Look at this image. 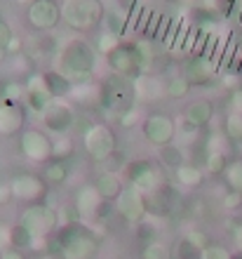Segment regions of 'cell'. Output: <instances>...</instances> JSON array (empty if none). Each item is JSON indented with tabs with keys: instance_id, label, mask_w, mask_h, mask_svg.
<instances>
[{
	"instance_id": "cell-28",
	"label": "cell",
	"mask_w": 242,
	"mask_h": 259,
	"mask_svg": "<svg viewBox=\"0 0 242 259\" xmlns=\"http://www.w3.org/2000/svg\"><path fill=\"white\" fill-rule=\"evenodd\" d=\"M158 160H160L162 167L176 170V167H181V165L186 163V153H183L181 146H176V144H167V146L158 149Z\"/></svg>"
},
{
	"instance_id": "cell-13",
	"label": "cell",
	"mask_w": 242,
	"mask_h": 259,
	"mask_svg": "<svg viewBox=\"0 0 242 259\" xmlns=\"http://www.w3.org/2000/svg\"><path fill=\"white\" fill-rule=\"evenodd\" d=\"M10 186H12V196L14 200L19 203H40L45 193H47L50 186L45 184V179L40 175H33V172H19L10 179Z\"/></svg>"
},
{
	"instance_id": "cell-32",
	"label": "cell",
	"mask_w": 242,
	"mask_h": 259,
	"mask_svg": "<svg viewBox=\"0 0 242 259\" xmlns=\"http://www.w3.org/2000/svg\"><path fill=\"white\" fill-rule=\"evenodd\" d=\"M223 179L226 184L230 186V191H240L242 193V158H235L230 160L226 172H223Z\"/></svg>"
},
{
	"instance_id": "cell-1",
	"label": "cell",
	"mask_w": 242,
	"mask_h": 259,
	"mask_svg": "<svg viewBox=\"0 0 242 259\" xmlns=\"http://www.w3.org/2000/svg\"><path fill=\"white\" fill-rule=\"evenodd\" d=\"M96 48L87 38H71V40L61 48L59 59H57V71L66 75L73 85L94 80V68H96Z\"/></svg>"
},
{
	"instance_id": "cell-26",
	"label": "cell",
	"mask_w": 242,
	"mask_h": 259,
	"mask_svg": "<svg viewBox=\"0 0 242 259\" xmlns=\"http://www.w3.org/2000/svg\"><path fill=\"white\" fill-rule=\"evenodd\" d=\"M42 179L47 186H61L64 182L68 179V167H66V160H47L45 167H42Z\"/></svg>"
},
{
	"instance_id": "cell-51",
	"label": "cell",
	"mask_w": 242,
	"mask_h": 259,
	"mask_svg": "<svg viewBox=\"0 0 242 259\" xmlns=\"http://www.w3.org/2000/svg\"><path fill=\"white\" fill-rule=\"evenodd\" d=\"M179 5H195V3H200V0H174Z\"/></svg>"
},
{
	"instance_id": "cell-14",
	"label": "cell",
	"mask_w": 242,
	"mask_h": 259,
	"mask_svg": "<svg viewBox=\"0 0 242 259\" xmlns=\"http://www.w3.org/2000/svg\"><path fill=\"white\" fill-rule=\"evenodd\" d=\"M115 210L127 224H139L146 217V193L139 191L136 186L127 184L115 200Z\"/></svg>"
},
{
	"instance_id": "cell-36",
	"label": "cell",
	"mask_w": 242,
	"mask_h": 259,
	"mask_svg": "<svg viewBox=\"0 0 242 259\" xmlns=\"http://www.w3.org/2000/svg\"><path fill=\"white\" fill-rule=\"evenodd\" d=\"M233 0H200V7L209 17H226L230 12Z\"/></svg>"
},
{
	"instance_id": "cell-12",
	"label": "cell",
	"mask_w": 242,
	"mask_h": 259,
	"mask_svg": "<svg viewBox=\"0 0 242 259\" xmlns=\"http://www.w3.org/2000/svg\"><path fill=\"white\" fill-rule=\"evenodd\" d=\"M19 151L31 163H47L52 160V139L45 130L28 127L19 135Z\"/></svg>"
},
{
	"instance_id": "cell-11",
	"label": "cell",
	"mask_w": 242,
	"mask_h": 259,
	"mask_svg": "<svg viewBox=\"0 0 242 259\" xmlns=\"http://www.w3.org/2000/svg\"><path fill=\"white\" fill-rule=\"evenodd\" d=\"M26 24L38 33H50L61 24V5L54 0H33L26 7Z\"/></svg>"
},
{
	"instance_id": "cell-52",
	"label": "cell",
	"mask_w": 242,
	"mask_h": 259,
	"mask_svg": "<svg viewBox=\"0 0 242 259\" xmlns=\"http://www.w3.org/2000/svg\"><path fill=\"white\" fill-rule=\"evenodd\" d=\"M14 3H17V5H21V7H28L33 0H14Z\"/></svg>"
},
{
	"instance_id": "cell-6",
	"label": "cell",
	"mask_w": 242,
	"mask_h": 259,
	"mask_svg": "<svg viewBox=\"0 0 242 259\" xmlns=\"http://www.w3.org/2000/svg\"><path fill=\"white\" fill-rule=\"evenodd\" d=\"M125 182L136 186L139 191L151 193L165 184V175L162 167L151 158H136L125 165Z\"/></svg>"
},
{
	"instance_id": "cell-17",
	"label": "cell",
	"mask_w": 242,
	"mask_h": 259,
	"mask_svg": "<svg viewBox=\"0 0 242 259\" xmlns=\"http://www.w3.org/2000/svg\"><path fill=\"white\" fill-rule=\"evenodd\" d=\"M24 88H26V106L35 113H42L45 106L54 99L52 92L47 90V82H45L42 73H31L24 80Z\"/></svg>"
},
{
	"instance_id": "cell-30",
	"label": "cell",
	"mask_w": 242,
	"mask_h": 259,
	"mask_svg": "<svg viewBox=\"0 0 242 259\" xmlns=\"http://www.w3.org/2000/svg\"><path fill=\"white\" fill-rule=\"evenodd\" d=\"M221 132L230 144H242V113H235V111L226 113Z\"/></svg>"
},
{
	"instance_id": "cell-46",
	"label": "cell",
	"mask_w": 242,
	"mask_h": 259,
	"mask_svg": "<svg viewBox=\"0 0 242 259\" xmlns=\"http://www.w3.org/2000/svg\"><path fill=\"white\" fill-rule=\"evenodd\" d=\"M12 200H14V196H12V186H10V182H0V207L10 205Z\"/></svg>"
},
{
	"instance_id": "cell-8",
	"label": "cell",
	"mask_w": 242,
	"mask_h": 259,
	"mask_svg": "<svg viewBox=\"0 0 242 259\" xmlns=\"http://www.w3.org/2000/svg\"><path fill=\"white\" fill-rule=\"evenodd\" d=\"M141 135L151 146L162 149V146H167V144H174L176 135H179V127H176V120L172 116L160 113V111H153V113L143 116Z\"/></svg>"
},
{
	"instance_id": "cell-20",
	"label": "cell",
	"mask_w": 242,
	"mask_h": 259,
	"mask_svg": "<svg viewBox=\"0 0 242 259\" xmlns=\"http://www.w3.org/2000/svg\"><path fill=\"white\" fill-rule=\"evenodd\" d=\"M26 130V111L21 104H5L0 109V137H17Z\"/></svg>"
},
{
	"instance_id": "cell-56",
	"label": "cell",
	"mask_w": 242,
	"mask_h": 259,
	"mask_svg": "<svg viewBox=\"0 0 242 259\" xmlns=\"http://www.w3.org/2000/svg\"><path fill=\"white\" fill-rule=\"evenodd\" d=\"M54 3H59V5H61V3H66V0H54Z\"/></svg>"
},
{
	"instance_id": "cell-10",
	"label": "cell",
	"mask_w": 242,
	"mask_h": 259,
	"mask_svg": "<svg viewBox=\"0 0 242 259\" xmlns=\"http://www.w3.org/2000/svg\"><path fill=\"white\" fill-rule=\"evenodd\" d=\"M42 127L52 135H68L75 125V106L68 99H52L40 113Z\"/></svg>"
},
{
	"instance_id": "cell-24",
	"label": "cell",
	"mask_w": 242,
	"mask_h": 259,
	"mask_svg": "<svg viewBox=\"0 0 242 259\" xmlns=\"http://www.w3.org/2000/svg\"><path fill=\"white\" fill-rule=\"evenodd\" d=\"M190 90H193V85L188 82V78L181 73H174V75H169L167 80H165V97L167 99H174V102H179V99H186V97L190 95Z\"/></svg>"
},
{
	"instance_id": "cell-29",
	"label": "cell",
	"mask_w": 242,
	"mask_h": 259,
	"mask_svg": "<svg viewBox=\"0 0 242 259\" xmlns=\"http://www.w3.org/2000/svg\"><path fill=\"white\" fill-rule=\"evenodd\" d=\"M228 163L230 160L223 151H207V153H205V163H202V167H205V172H207L209 177H219V175L226 172Z\"/></svg>"
},
{
	"instance_id": "cell-25",
	"label": "cell",
	"mask_w": 242,
	"mask_h": 259,
	"mask_svg": "<svg viewBox=\"0 0 242 259\" xmlns=\"http://www.w3.org/2000/svg\"><path fill=\"white\" fill-rule=\"evenodd\" d=\"M127 24H129V12L122 10V7H113V10H106V17H104V26L106 31H111L113 35H125L127 33Z\"/></svg>"
},
{
	"instance_id": "cell-38",
	"label": "cell",
	"mask_w": 242,
	"mask_h": 259,
	"mask_svg": "<svg viewBox=\"0 0 242 259\" xmlns=\"http://www.w3.org/2000/svg\"><path fill=\"white\" fill-rule=\"evenodd\" d=\"M118 45H120V38H118V35H113L111 31H104V33L96 38L94 48H96V52H99V55H108V52H111L113 48H118Z\"/></svg>"
},
{
	"instance_id": "cell-49",
	"label": "cell",
	"mask_w": 242,
	"mask_h": 259,
	"mask_svg": "<svg viewBox=\"0 0 242 259\" xmlns=\"http://www.w3.org/2000/svg\"><path fill=\"white\" fill-rule=\"evenodd\" d=\"M7 247H10V229H3V226H0V254L5 252Z\"/></svg>"
},
{
	"instance_id": "cell-27",
	"label": "cell",
	"mask_w": 242,
	"mask_h": 259,
	"mask_svg": "<svg viewBox=\"0 0 242 259\" xmlns=\"http://www.w3.org/2000/svg\"><path fill=\"white\" fill-rule=\"evenodd\" d=\"M40 240H45V238H35L33 233L28 231V229H24L21 224L10 226V247H17L21 252H26V250L35 247V243H40Z\"/></svg>"
},
{
	"instance_id": "cell-34",
	"label": "cell",
	"mask_w": 242,
	"mask_h": 259,
	"mask_svg": "<svg viewBox=\"0 0 242 259\" xmlns=\"http://www.w3.org/2000/svg\"><path fill=\"white\" fill-rule=\"evenodd\" d=\"M136 52H139V59H141V66H143V73L148 71V66L155 62V50H153V40L151 38H141V40L134 42Z\"/></svg>"
},
{
	"instance_id": "cell-22",
	"label": "cell",
	"mask_w": 242,
	"mask_h": 259,
	"mask_svg": "<svg viewBox=\"0 0 242 259\" xmlns=\"http://www.w3.org/2000/svg\"><path fill=\"white\" fill-rule=\"evenodd\" d=\"M205 177H207V172L202 170L200 165L188 163V160H186L181 167H176L174 170L176 184L183 186V189H200V186L205 184Z\"/></svg>"
},
{
	"instance_id": "cell-16",
	"label": "cell",
	"mask_w": 242,
	"mask_h": 259,
	"mask_svg": "<svg viewBox=\"0 0 242 259\" xmlns=\"http://www.w3.org/2000/svg\"><path fill=\"white\" fill-rule=\"evenodd\" d=\"M176 210V191L169 184L146 193V217L151 219H167Z\"/></svg>"
},
{
	"instance_id": "cell-18",
	"label": "cell",
	"mask_w": 242,
	"mask_h": 259,
	"mask_svg": "<svg viewBox=\"0 0 242 259\" xmlns=\"http://www.w3.org/2000/svg\"><path fill=\"white\" fill-rule=\"evenodd\" d=\"M101 205H104V200H101V196L96 193L94 184H82L80 189L73 193V207L82 222H87V219H92V217H99Z\"/></svg>"
},
{
	"instance_id": "cell-5",
	"label": "cell",
	"mask_w": 242,
	"mask_h": 259,
	"mask_svg": "<svg viewBox=\"0 0 242 259\" xmlns=\"http://www.w3.org/2000/svg\"><path fill=\"white\" fill-rule=\"evenodd\" d=\"M82 149L94 163H106L111 160L118 149V137L106 123H92L82 132Z\"/></svg>"
},
{
	"instance_id": "cell-50",
	"label": "cell",
	"mask_w": 242,
	"mask_h": 259,
	"mask_svg": "<svg viewBox=\"0 0 242 259\" xmlns=\"http://www.w3.org/2000/svg\"><path fill=\"white\" fill-rule=\"evenodd\" d=\"M233 243L237 245V252H242V222L233 226Z\"/></svg>"
},
{
	"instance_id": "cell-54",
	"label": "cell",
	"mask_w": 242,
	"mask_h": 259,
	"mask_svg": "<svg viewBox=\"0 0 242 259\" xmlns=\"http://www.w3.org/2000/svg\"><path fill=\"white\" fill-rule=\"evenodd\" d=\"M5 104H7V102H5V97L0 95V109H3V106H5Z\"/></svg>"
},
{
	"instance_id": "cell-45",
	"label": "cell",
	"mask_w": 242,
	"mask_h": 259,
	"mask_svg": "<svg viewBox=\"0 0 242 259\" xmlns=\"http://www.w3.org/2000/svg\"><path fill=\"white\" fill-rule=\"evenodd\" d=\"M160 21H162V14H153V17H148V26L143 28V35L153 40L155 33H158V26H160Z\"/></svg>"
},
{
	"instance_id": "cell-55",
	"label": "cell",
	"mask_w": 242,
	"mask_h": 259,
	"mask_svg": "<svg viewBox=\"0 0 242 259\" xmlns=\"http://www.w3.org/2000/svg\"><path fill=\"white\" fill-rule=\"evenodd\" d=\"M233 259H242V252H235L233 254Z\"/></svg>"
},
{
	"instance_id": "cell-39",
	"label": "cell",
	"mask_w": 242,
	"mask_h": 259,
	"mask_svg": "<svg viewBox=\"0 0 242 259\" xmlns=\"http://www.w3.org/2000/svg\"><path fill=\"white\" fill-rule=\"evenodd\" d=\"M136 238L141 240V243H153V240H158V226L153 224V222H139L136 224Z\"/></svg>"
},
{
	"instance_id": "cell-53",
	"label": "cell",
	"mask_w": 242,
	"mask_h": 259,
	"mask_svg": "<svg viewBox=\"0 0 242 259\" xmlns=\"http://www.w3.org/2000/svg\"><path fill=\"white\" fill-rule=\"evenodd\" d=\"M7 57H10V55H7V50H3V48H0V64H3V62H5V59H7Z\"/></svg>"
},
{
	"instance_id": "cell-19",
	"label": "cell",
	"mask_w": 242,
	"mask_h": 259,
	"mask_svg": "<svg viewBox=\"0 0 242 259\" xmlns=\"http://www.w3.org/2000/svg\"><path fill=\"white\" fill-rule=\"evenodd\" d=\"M96 189V193L101 196V200L104 203H115L118 200V196L122 193V189L127 186V182H125V177H122L120 172L115 170H104L96 175V179L92 182Z\"/></svg>"
},
{
	"instance_id": "cell-37",
	"label": "cell",
	"mask_w": 242,
	"mask_h": 259,
	"mask_svg": "<svg viewBox=\"0 0 242 259\" xmlns=\"http://www.w3.org/2000/svg\"><path fill=\"white\" fill-rule=\"evenodd\" d=\"M176 259H202V250L200 247H195L186 236L179 240V245H176V252H174Z\"/></svg>"
},
{
	"instance_id": "cell-3",
	"label": "cell",
	"mask_w": 242,
	"mask_h": 259,
	"mask_svg": "<svg viewBox=\"0 0 242 259\" xmlns=\"http://www.w3.org/2000/svg\"><path fill=\"white\" fill-rule=\"evenodd\" d=\"M104 0H66L61 3V24L75 33H92L104 24Z\"/></svg>"
},
{
	"instance_id": "cell-35",
	"label": "cell",
	"mask_w": 242,
	"mask_h": 259,
	"mask_svg": "<svg viewBox=\"0 0 242 259\" xmlns=\"http://www.w3.org/2000/svg\"><path fill=\"white\" fill-rule=\"evenodd\" d=\"M141 259H172V250L160 240H153V243L143 245Z\"/></svg>"
},
{
	"instance_id": "cell-4",
	"label": "cell",
	"mask_w": 242,
	"mask_h": 259,
	"mask_svg": "<svg viewBox=\"0 0 242 259\" xmlns=\"http://www.w3.org/2000/svg\"><path fill=\"white\" fill-rule=\"evenodd\" d=\"M101 90V109L113 111L115 116H120L125 111H129L136 102V85L134 80L129 78H122V75H111L108 80H104L99 85Z\"/></svg>"
},
{
	"instance_id": "cell-31",
	"label": "cell",
	"mask_w": 242,
	"mask_h": 259,
	"mask_svg": "<svg viewBox=\"0 0 242 259\" xmlns=\"http://www.w3.org/2000/svg\"><path fill=\"white\" fill-rule=\"evenodd\" d=\"M0 95L5 97L7 104H21L26 102V88L21 80H5L0 82Z\"/></svg>"
},
{
	"instance_id": "cell-41",
	"label": "cell",
	"mask_w": 242,
	"mask_h": 259,
	"mask_svg": "<svg viewBox=\"0 0 242 259\" xmlns=\"http://www.w3.org/2000/svg\"><path fill=\"white\" fill-rule=\"evenodd\" d=\"M139 120H143V118H141V111L136 109V106H132L129 111H125V113H120V116H118L120 127H134Z\"/></svg>"
},
{
	"instance_id": "cell-15",
	"label": "cell",
	"mask_w": 242,
	"mask_h": 259,
	"mask_svg": "<svg viewBox=\"0 0 242 259\" xmlns=\"http://www.w3.org/2000/svg\"><path fill=\"white\" fill-rule=\"evenodd\" d=\"M183 75L188 78V82L193 88H207L212 82L216 80L219 75V66L212 57H205V55H195L193 59L186 62L183 66Z\"/></svg>"
},
{
	"instance_id": "cell-23",
	"label": "cell",
	"mask_w": 242,
	"mask_h": 259,
	"mask_svg": "<svg viewBox=\"0 0 242 259\" xmlns=\"http://www.w3.org/2000/svg\"><path fill=\"white\" fill-rule=\"evenodd\" d=\"M45 75V82H47V90L52 92L54 99H68L71 97V90H73V82L68 80L66 75H61L57 68H47L42 71Z\"/></svg>"
},
{
	"instance_id": "cell-57",
	"label": "cell",
	"mask_w": 242,
	"mask_h": 259,
	"mask_svg": "<svg viewBox=\"0 0 242 259\" xmlns=\"http://www.w3.org/2000/svg\"><path fill=\"white\" fill-rule=\"evenodd\" d=\"M240 21H242V12H240Z\"/></svg>"
},
{
	"instance_id": "cell-42",
	"label": "cell",
	"mask_w": 242,
	"mask_h": 259,
	"mask_svg": "<svg viewBox=\"0 0 242 259\" xmlns=\"http://www.w3.org/2000/svg\"><path fill=\"white\" fill-rule=\"evenodd\" d=\"M186 238H188L195 247H200V250H205L207 245H212V240H209V236H207L205 231H200V229H190V231L186 233Z\"/></svg>"
},
{
	"instance_id": "cell-47",
	"label": "cell",
	"mask_w": 242,
	"mask_h": 259,
	"mask_svg": "<svg viewBox=\"0 0 242 259\" xmlns=\"http://www.w3.org/2000/svg\"><path fill=\"white\" fill-rule=\"evenodd\" d=\"M7 55H12V57L21 55V38L19 35H14L12 40H10V45H7Z\"/></svg>"
},
{
	"instance_id": "cell-58",
	"label": "cell",
	"mask_w": 242,
	"mask_h": 259,
	"mask_svg": "<svg viewBox=\"0 0 242 259\" xmlns=\"http://www.w3.org/2000/svg\"><path fill=\"white\" fill-rule=\"evenodd\" d=\"M240 113H242V111H240Z\"/></svg>"
},
{
	"instance_id": "cell-21",
	"label": "cell",
	"mask_w": 242,
	"mask_h": 259,
	"mask_svg": "<svg viewBox=\"0 0 242 259\" xmlns=\"http://www.w3.org/2000/svg\"><path fill=\"white\" fill-rule=\"evenodd\" d=\"M214 113H216V106H214V102H209V99H193V102L186 104V109H183V118L200 130L207 127V125L214 120Z\"/></svg>"
},
{
	"instance_id": "cell-7",
	"label": "cell",
	"mask_w": 242,
	"mask_h": 259,
	"mask_svg": "<svg viewBox=\"0 0 242 259\" xmlns=\"http://www.w3.org/2000/svg\"><path fill=\"white\" fill-rule=\"evenodd\" d=\"M17 224L28 229L35 238H47V236L57 233V229H59V212L54 210L52 205L33 203L21 212V217Z\"/></svg>"
},
{
	"instance_id": "cell-2",
	"label": "cell",
	"mask_w": 242,
	"mask_h": 259,
	"mask_svg": "<svg viewBox=\"0 0 242 259\" xmlns=\"http://www.w3.org/2000/svg\"><path fill=\"white\" fill-rule=\"evenodd\" d=\"M54 247L61 259H96L99 236L87 222H68L54 233Z\"/></svg>"
},
{
	"instance_id": "cell-43",
	"label": "cell",
	"mask_w": 242,
	"mask_h": 259,
	"mask_svg": "<svg viewBox=\"0 0 242 259\" xmlns=\"http://www.w3.org/2000/svg\"><path fill=\"white\" fill-rule=\"evenodd\" d=\"M12 38H14V31H12V26H10V21L0 17V48L7 50V45H10Z\"/></svg>"
},
{
	"instance_id": "cell-33",
	"label": "cell",
	"mask_w": 242,
	"mask_h": 259,
	"mask_svg": "<svg viewBox=\"0 0 242 259\" xmlns=\"http://www.w3.org/2000/svg\"><path fill=\"white\" fill-rule=\"evenodd\" d=\"M73 156V139L68 135H59L52 139V158L54 160H66Z\"/></svg>"
},
{
	"instance_id": "cell-44",
	"label": "cell",
	"mask_w": 242,
	"mask_h": 259,
	"mask_svg": "<svg viewBox=\"0 0 242 259\" xmlns=\"http://www.w3.org/2000/svg\"><path fill=\"white\" fill-rule=\"evenodd\" d=\"M223 207L226 210H240L242 207V193L240 191H230L223 196Z\"/></svg>"
},
{
	"instance_id": "cell-40",
	"label": "cell",
	"mask_w": 242,
	"mask_h": 259,
	"mask_svg": "<svg viewBox=\"0 0 242 259\" xmlns=\"http://www.w3.org/2000/svg\"><path fill=\"white\" fill-rule=\"evenodd\" d=\"M202 259H233V252H228V247L212 243L202 250Z\"/></svg>"
},
{
	"instance_id": "cell-9",
	"label": "cell",
	"mask_w": 242,
	"mask_h": 259,
	"mask_svg": "<svg viewBox=\"0 0 242 259\" xmlns=\"http://www.w3.org/2000/svg\"><path fill=\"white\" fill-rule=\"evenodd\" d=\"M104 57H106V64L111 68V73L129 78V80H136V78L143 75V66H141V59H139V52H136L134 42L120 40L118 48H113Z\"/></svg>"
},
{
	"instance_id": "cell-48",
	"label": "cell",
	"mask_w": 242,
	"mask_h": 259,
	"mask_svg": "<svg viewBox=\"0 0 242 259\" xmlns=\"http://www.w3.org/2000/svg\"><path fill=\"white\" fill-rule=\"evenodd\" d=\"M0 259H26V254L21 250H17V247H7L5 252L0 254Z\"/></svg>"
}]
</instances>
